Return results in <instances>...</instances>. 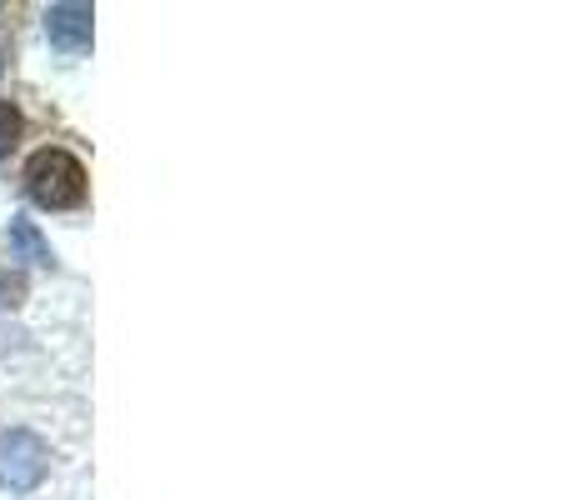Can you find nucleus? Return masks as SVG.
I'll list each match as a JSON object with an SVG mask.
<instances>
[{
    "label": "nucleus",
    "mask_w": 570,
    "mask_h": 500,
    "mask_svg": "<svg viewBox=\"0 0 570 500\" xmlns=\"http://www.w3.org/2000/svg\"><path fill=\"white\" fill-rule=\"evenodd\" d=\"M20 301H26V275L0 271V305H20Z\"/></svg>",
    "instance_id": "obj_6"
},
{
    "label": "nucleus",
    "mask_w": 570,
    "mask_h": 500,
    "mask_svg": "<svg viewBox=\"0 0 570 500\" xmlns=\"http://www.w3.org/2000/svg\"><path fill=\"white\" fill-rule=\"evenodd\" d=\"M86 190H90L86 166L66 146H40L26 160V196L40 210H76V206H86Z\"/></svg>",
    "instance_id": "obj_1"
},
{
    "label": "nucleus",
    "mask_w": 570,
    "mask_h": 500,
    "mask_svg": "<svg viewBox=\"0 0 570 500\" xmlns=\"http://www.w3.org/2000/svg\"><path fill=\"white\" fill-rule=\"evenodd\" d=\"M10 246H16L10 261H30V265H50V261H56L50 246H46V236H40L30 220H10Z\"/></svg>",
    "instance_id": "obj_4"
},
{
    "label": "nucleus",
    "mask_w": 570,
    "mask_h": 500,
    "mask_svg": "<svg viewBox=\"0 0 570 500\" xmlns=\"http://www.w3.org/2000/svg\"><path fill=\"white\" fill-rule=\"evenodd\" d=\"M16 140H20V110L10 100H0V160L16 150Z\"/></svg>",
    "instance_id": "obj_5"
},
{
    "label": "nucleus",
    "mask_w": 570,
    "mask_h": 500,
    "mask_svg": "<svg viewBox=\"0 0 570 500\" xmlns=\"http://www.w3.org/2000/svg\"><path fill=\"white\" fill-rule=\"evenodd\" d=\"M90 20H96V10L90 6H50L46 10L50 46L66 50V56H86L90 50Z\"/></svg>",
    "instance_id": "obj_3"
},
{
    "label": "nucleus",
    "mask_w": 570,
    "mask_h": 500,
    "mask_svg": "<svg viewBox=\"0 0 570 500\" xmlns=\"http://www.w3.org/2000/svg\"><path fill=\"white\" fill-rule=\"evenodd\" d=\"M46 465H50V451L36 431H26V425L0 431V491H16V496L36 491L46 481Z\"/></svg>",
    "instance_id": "obj_2"
},
{
    "label": "nucleus",
    "mask_w": 570,
    "mask_h": 500,
    "mask_svg": "<svg viewBox=\"0 0 570 500\" xmlns=\"http://www.w3.org/2000/svg\"><path fill=\"white\" fill-rule=\"evenodd\" d=\"M0 76H6V56H0Z\"/></svg>",
    "instance_id": "obj_7"
}]
</instances>
